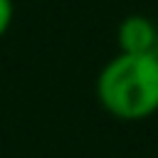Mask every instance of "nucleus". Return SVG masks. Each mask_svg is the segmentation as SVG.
Returning <instances> with one entry per match:
<instances>
[{"label":"nucleus","instance_id":"obj_1","mask_svg":"<svg viewBox=\"0 0 158 158\" xmlns=\"http://www.w3.org/2000/svg\"><path fill=\"white\" fill-rule=\"evenodd\" d=\"M96 99L121 121H143L158 111V57L116 54L96 77Z\"/></svg>","mask_w":158,"mask_h":158},{"label":"nucleus","instance_id":"obj_2","mask_svg":"<svg viewBox=\"0 0 158 158\" xmlns=\"http://www.w3.org/2000/svg\"><path fill=\"white\" fill-rule=\"evenodd\" d=\"M121 54H153L158 42V27L143 15H128L116 30Z\"/></svg>","mask_w":158,"mask_h":158},{"label":"nucleus","instance_id":"obj_3","mask_svg":"<svg viewBox=\"0 0 158 158\" xmlns=\"http://www.w3.org/2000/svg\"><path fill=\"white\" fill-rule=\"evenodd\" d=\"M12 15H15V5H12V0H0V37L10 30V25H12Z\"/></svg>","mask_w":158,"mask_h":158},{"label":"nucleus","instance_id":"obj_4","mask_svg":"<svg viewBox=\"0 0 158 158\" xmlns=\"http://www.w3.org/2000/svg\"><path fill=\"white\" fill-rule=\"evenodd\" d=\"M153 54H156V57H158V42H156V49H153Z\"/></svg>","mask_w":158,"mask_h":158}]
</instances>
